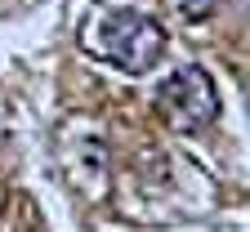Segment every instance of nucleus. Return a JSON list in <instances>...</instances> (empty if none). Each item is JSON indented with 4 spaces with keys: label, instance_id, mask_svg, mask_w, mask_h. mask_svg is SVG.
Masks as SVG:
<instances>
[{
    "label": "nucleus",
    "instance_id": "1",
    "mask_svg": "<svg viewBox=\"0 0 250 232\" xmlns=\"http://www.w3.org/2000/svg\"><path fill=\"white\" fill-rule=\"evenodd\" d=\"M85 49L125 76H143L166 54V27L139 9H103L85 27Z\"/></svg>",
    "mask_w": 250,
    "mask_h": 232
},
{
    "label": "nucleus",
    "instance_id": "2",
    "mask_svg": "<svg viewBox=\"0 0 250 232\" xmlns=\"http://www.w3.org/2000/svg\"><path fill=\"white\" fill-rule=\"evenodd\" d=\"M156 116H161L174 134H197L210 121H219V89L206 67H179L166 76L156 89Z\"/></svg>",
    "mask_w": 250,
    "mask_h": 232
},
{
    "label": "nucleus",
    "instance_id": "3",
    "mask_svg": "<svg viewBox=\"0 0 250 232\" xmlns=\"http://www.w3.org/2000/svg\"><path fill=\"white\" fill-rule=\"evenodd\" d=\"M219 9V0H179V14L188 18V22H201V18H210Z\"/></svg>",
    "mask_w": 250,
    "mask_h": 232
},
{
    "label": "nucleus",
    "instance_id": "4",
    "mask_svg": "<svg viewBox=\"0 0 250 232\" xmlns=\"http://www.w3.org/2000/svg\"><path fill=\"white\" fill-rule=\"evenodd\" d=\"M5 201H9V196H5V183H0V214H5Z\"/></svg>",
    "mask_w": 250,
    "mask_h": 232
}]
</instances>
